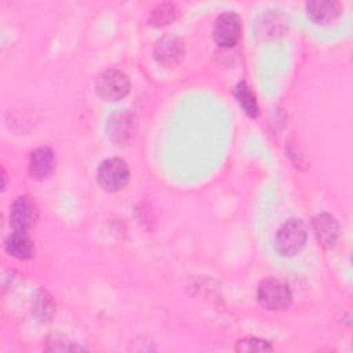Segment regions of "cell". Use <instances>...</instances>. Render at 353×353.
<instances>
[{
	"label": "cell",
	"mask_w": 353,
	"mask_h": 353,
	"mask_svg": "<svg viewBox=\"0 0 353 353\" xmlns=\"http://www.w3.org/2000/svg\"><path fill=\"white\" fill-rule=\"evenodd\" d=\"M176 17H178V7L172 3H164L152 11L149 23L152 26L160 28V26L171 23Z\"/></svg>",
	"instance_id": "cell-15"
},
{
	"label": "cell",
	"mask_w": 353,
	"mask_h": 353,
	"mask_svg": "<svg viewBox=\"0 0 353 353\" xmlns=\"http://www.w3.org/2000/svg\"><path fill=\"white\" fill-rule=\"evenodd\" d=\"M95 91L105 101H119L130 92V79L121 70L108 69L98 76Z\"/></svg>",
	"instance_id": "cell-4"
},
{
	"label": "cell",
	"mask_w": 353,
	"mask_h": 353,
	"mask_svg": "<svg viewBox=\"0 0 353 353\" xmlns=\"http://www.w3.org/2000/svg\"><path fill=\"white\" fill-rule=\"evenodd\" d=\"M307 239L306 226L301 219H290L284 222L276 233L274 248L281 256H294L298 254Z\"/></svg>",
	"instance_id": "cell-1"
},
{
	"label": "cell",
	"mask_w": 353,
	"mask_h": 353,
	"mask_svg": "<svg viewBox=\"0 0 353 353\" xmlns=\"http://www.w3.org/2000/svg\"><path fill=\"white\" fill-rule=\"evenodd\" d=\"M258 301L268 310H283L290 306L292 294L287 283L276 277H268L259 283Z\"/></svg>",
	"instance_id": "cell-2"
},
{
	"label": "cell",
	"mask_w": 353,
	"mask_h": 353,
	"mask_svg": "<svg viewBox=\"0 0 353 353\" xmlns=\"http://www.w3.org/2000/svg\"><path fill=\"white\" fill-rule=\"evenodd\" d=\"M29 174L36 181L47 179L55 168V157L50 148H37L29 156Z\"/></svg>",
	"instance_id": "cell-9"
},
{
	"label": "cell",
	"mask_w": 353,
	"mask_h": 353,
	"mask_svg": "<svg viewBox=\"0 0 353 353\" xmlns=\"http://www.w3.org/2000/svg\"><path fill=\"white\" fill-rule=\"evenodd\" d=\"M32 309L40 321H50L55 313L52 296L46 290H37L32 299Z\"/></svg>",
	"instance_id": "cell-14"
},
{
	"label": "cell",
	"mask_w": 353,
	"mask_h": 353,
	"mask_svg": "<svg viewBox=\"0 0 353 353\" xmlns=\"http://www.w3.org/2000/svg\"><path fill=\"white\" fill-rule=\"evenodd\" d=\"M234 349L236 352H272L273 346L265 339L248 336L240 339Z\"/></svg>",
	"instance_id": "cell-16"
},
{
	"label": "cell",
	"mask_w": 353,
	"mask_h": 353,
	"mask_svg": "<svg viewBox=\"0 0 353 353\" xmlns=\"http://www.w3.org/2000/svg\"><path fill=\"white\" fill-rule=\"evenodd\" d=\"M312 225L314 234L323 247L331 248L335 245L339 237V225L331 214L323 212L316 215L312 221Z\"/></svg>",
	"instance_id": "cell-10"
},
{
	"label": "cell",
	"mask_w": 353,
	"mask_h": 353,
	"mask_svg": "<svg viewBox=\"0 0 353 353\" xmlns=\"http://www.w3.org/2000/svg\"><path fill=\"white\" fill-rule=\"evenodd\" d=\"M6 251L17 259H30L34 255V244L29 239L28 232L14 230L4 243Z\"/></svg>",
	"instance_id": "cell-12"
},
{
	"label": "cell",
	"mask_w": 353,
	"mask_h": 353,
	"mask_svg": "<svg viewBox=\"0 0 353 353\" xmlns=\"http://www.w3.org/2000/svg\"><path fill=\"white\" fill-rule=\"evenodd\" d=\"M39 218L37 203L30 196L18 197L10 210V221L14 230L28 232Z\"/></svg>",
	"instance_id": "cell-6"
},
{
	"label": "cell",
	"mask_w": 353,
	"mask_h": 353,
	"mask_svg": "<svg viewBox=\"0 0 353 353\" xmlns=\"http://www.w3.org/2000/svg\"><path fill=\"white\" fill-rule=\"evenodd\" d=\"M99 186L106 192H119L130 181V168L127 163L119 157L103 160L97 171Z\"/></svg>",
	"instance_id": "cell-3"
},
{
	"label": "cell",
	"mask_w": 353,
	"mask_h": 353,
	"mask_svg": "<svg viewBox=\"0 0 353 353\" xmlns=\"http://www.w3.org/2000/svg\"><path fill=\"white\" fill-rule=\"evenodd\" d=\"M135 120L127 110H119L113 113L106 123L108 138L116 145H125L134 137Z\"/></svg>",
	"instance_id": "cell-7"
},
{
	"label": "cell",
	"mask_w": 353,
	"mask_h": 353,
	"mask_svg": "<svg viewBox=\"0 0 353 353\" xmlns=\"http://www.w3.org/2000/svg\"><path fill=\"white\" fill-rule=\"evenodd\" d=\"M153 57L157 62L165 66L176 65L183 57V44L174 36H164L156 41L153 47Z\"/></svg>",
	"instance_id": "cell-8"
},
{
	"label": "cell",
	"mask_w": 353,
	"mask_h": 353,
	"mask_svg": "<svg viewBox=\"0 0 353 353\" xmlns=\"http://www.w3.org/2000/svg\"><path fill=\"white\" fill-rule=\"evenodd\" d=\"M306 11L309 18L317 25H327L334 22L342 12V6L339 1H309L306 4Z\"/></svg>",
	"instance_id": "cell-11"
},
{
	"label": "cell",
	"mask_w": 353,
	"mask_h": 353,
	"mask_svg": "<svg viewBox=\"0 0 353 353\" xmlns=\"http://www.w3.org/2000/svg\"><path fill=\"white\" fill-rule=\"evenodd\" d=\"M214 40L221 47H233L241 36V19L236 12L228 11L218 15L214 25Z\"/></svg>",
	"instance_id": "cell-5"
},
{
	"label": "cell",
	"mask_w": 353,
	"mask_h": 353,
	"mask_svg": "<svg viewBox=\"0 0 353 353\" xmlns=\"http://www.w3.org/2000/svg\"><path fill=\"white\" fill-rule=\"evenodd\" d=\"M233 95L236 97L237 102L240 103L241 109L244 110V113L252 119H255L259 113V108H258V102L255 98V94L251 91V88L247 85V83L240 81L236 84V87L233 88Z\"/></svg>",
	"instance_id": "cell-13"
}]
</instances>
